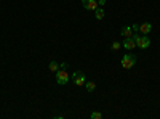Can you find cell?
<instances>
[{
  "label": "cell",
  "instance_id": "obj_1",
  "mask_svg": "<svg viewBox=\"0 0 160 119\" xmlns=\"http://www.w3.org/2000/svg\"><path fill=\"white\" fill-rule=\"evenodd\" d=\"M131 37H133V41L136 42V47H139V48H142V50H146V48L151 47V41H149L148 35H139V34L135 32Z\"/></svg>",
  "mask_w": 160,
  "mask_h": 119
},
{
  "label": "cell",
  "instance_id": "obj_2",
  "mask_svg": "<svg viewBox=\"0 0 160 119\" xmlns=\"http://www.w3.org/2000/svg\"><path fill=\"white\" fill-rule=\"evenodd\" d=\"M120 64H122V68H125V69H131L133 66L136 64V57L127 53V55L122 57V60H120Z\"/></svg>",
  "mask_w": 160,
  "mask_h": 119
},
{
  "label": "cell",
  "instance_id": "obj_3",
  "mask_svg": "<svg viewBox=\"0 0 160 119\" xmlns=\"http://www.w3.org/2000/svg\"><path fill=\"white\" fill-rule=\"evenodd\" d=\"M69 79H71V76H69L68 71H64V69H58V71H56V82H58L59 85L68 84Z\"/></svg>",
  "mask_w": 160,
  "mask_h": 119
},
{
  "label": "cell",
  "instance_id": "obj_4",
  "mask_svg": "<svg viewBox=\"0 0 160 119\" xmlns=\"http://www.w3.org/2000/svg\"><path fill=\"white\" fill-rule=\"evenodd\" d=\"M72 81H74V84L75 85H83L85 84V73H82V71H77V73H74L72 74Z\"/></svg>",
  "mask_w": 160,
  "mask_h": 119
},
{
  "label": "cell",
  "instance_id": "obj_5",
  "mask_svg": "<svg viewBox=\"0 0 160 119\" xmlns=\"http://www.w3.org/2000/svg\"><path fill=\"white\" fill-rule=\"evenodd\" d=\"M82 5L85 7V10H90V11H95L98 8L96 0H82Z\"/></svg>",
  "mask_w": 160,
  "mask_h": 119
},
{
  "label": "cell",
  "instance_id": "obj_6",
  "mask_svg": "<svg viewBox=\"0 0 160 119\" xmlns=\"http://www.w3.org/2000/svg\"><path fill=\"white\" fill-rule=\"evenodd\" d=\"M151 31H152V24H151V23H142V24H139V32H141L142 35H148Z\"/></svg>",
  "mask_w": 160,
  "mask_h": 119
},
{
  "label": "cell",
  "instance_id": "obj_7",
  "mask_svg": "<svg viewBox=\"0 0 160 119\" xmlns=\"http://www.w3.org/2000/svg\"><path fill=\"white\" fill-rule=\"evenodd\" d=\"M122 45H123L127 50H133V48L136 47V42L133 41V37H125V41L122 42Z\"/></svg>",
  "mask_w": 160,
  "mask_h": 119
},
{
  "label": "cell",
  "instance_id": "obj_8",
  "mask_svg": "<svg viewBox=\"0 0 160 119\" xmlns=\"http://www.w3.org/2000/svg\"><path fill=\"white\" fill-rule=\"evenodd\" d=\"M120 34H122L123 37H131L133 35V28H131V26H125V28H122Z\"/></svg>",
  "mask_w": 160,
  "mask_h": 119
},
{
  "label": "cell",
  "instance_id": "obj_9",
  "mask_svg": "<svg viewBox=\"0 0 160 119\" xmlns=\"http://www.w3.org/2000/svg\"><path fill=\"white\" fill-rule=\"evenodd\" d=\"M95 16H96V19H99V21H101V19H104V16H106V11H104L102 8H99V7H98V8L95 10Z\"/></svg>",
  "mask_w": 160,
  "mask_h": 119
},
{
  "label": "cell",
  "instance_id": "obj_10",
  "mask_svg": "<svg viewBox=\"0 0 160 119\" xmlns=\"http://www.w3.org/2000/svg\"><path fill=\"white\" fill-rule=\"evenodd\" d=\"M48 68H50V71H51V73H56V71L59 69V64H58L56 61H51V63H50V66H48Z\"/></svg>",
  "mask_w": 160,
  "mask_h": 119
},
{
  "label": "cell",
  "instance_id": "obj_11",
  "mask_svg": "<svg viewBox=\"0 0 160 119\" xmlns=\"http://www.w3.org/2000/svg\"><path fill=\"white\" fill-rule=\"evenodd\" d=\"M85 87H87L88 92H93V90L96 89V84H95V82H85Z\"/></svg>",
  "mask_w": 160,
  "mask_h": 119
},
{
  "label": "cell",
  "instance_id": "obj_12",
  "mask_svg": "<svg viewBox=\"0 0 160 119\" xmlns=\"http://www.w3.org/2000/svg\"><path fill=\"white\" fill-rule=\"evenodd\" d=\"M90 117H91V119H101V117H102V114H101V113H98V111H95V113H91V114H90Z\"/></svg>",
  "mask_w": 160,
  "mask_h": 119
},
{
  "label": "cell",
  "instance_id": "obj_13",
  "mask_svg": "<svg viewBox=\"0 0 160 119\" xmlns=\"http://www.w3.org/2000/svg\"><path fill=\"white\" fill-rule=\"evenodd\" d=\"M120 47H122V44H120V42H112V45H111L112 50H120Z\"/></svg>",
  "mask_w": 160,
  "mask_h": 119
},
{
  "label": "cell",
  "instance_id": "obj_14",
  "mask_svg": "<svg viewBox=\"0 0 160 119\" xmlns=\"http://www.w3.org/2000/svg\"><path fill=\"white\" fill-rule=\"evenodd\" d=\"M106 3V0H98V5H104Z\"/></svg>",
  "mask_w": 160,
  "mask_h": 119
}]
</instances>
